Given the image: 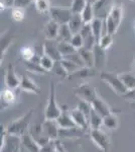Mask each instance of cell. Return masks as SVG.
I'll return each mask as SVG.
<instances>
[{
  "label": "cell",
  "mask_w": 135,
  "mask_h": 152,
  "mask_svg": "<svg viewBox=\"0 0 135 152\" xmlns=\"http://www.w3.org/2000/svg\"><path fill=\"white\" fill-rule=\"evenodd\" d=\"M122 18H123V5L120 2L114 3L110 7V10L107 13V16L104 18L106 34L114 36L118 31L120 24H121Z\"/></svg>",
  "instance_id": "6da1fadb"
},
{
  "label": "cell",
  "mask_w": 135,
  "mask_h": 152,
  "mask_svg": "<svg viewBox=\"0 0 135 152\" xmlns=\"http://www.w3.org/2000/svg\"><path fill=\"white\" fill-rule=\"evenodd\" d=\"M33 117V110H29L21 117L13 120L6 126V131L8 134L16 135L22 137L30 128V123Z\"/></svg>",
  "instance_id": "7a4b0ae2"
},
{
  "label": "cell",
  "mask_w": 135,
  "mask_h": 152,
  "mask_svg": "<svg viewBox=\"0 0 135 152\" xmlns=\"http://www.w3.org/2000/svg\"><path fill=\"white\" fill-rule=\"evenodd\" d=\"M22 139L20 136L8 134L6 127L1 124V147L0 152H20Z\"/></svg>",
  "instance_id": "3957f363"
},
{
  "label": "cell",
  "mask_w": 135,
  "mask_h": 152,
  "mask_svg": "<svg viewBox=\"0 0 135 152\" xmlns=\"http://www.w3.org/2000/svg\"><path fill=\"white\" fill-rule=\"evenodd\" d=\"M62 113V107L56 102V87L55 82H51L48 99L46 102L43 117L45 120H56Z\"/></svg>",
  "instance_id": "277c9868"
},
{
  "label": "cell",
  "mask_w": 135,
  "mask_h": 152,
  "mask_svg": "<svg viewBox=\"0 0 135 152\" xmlns=\"http://www.w3.org/2000/svg\"><path fill=\"white\" fill-rule=\"evenodd\" d=\"M99 76L102 79V81H104L107 85H109V87L116 94L120 95V96H123L128 91L123 84V82L120 79L119 74H117V73L109 72V71H101Z\"/></svg>",
  "instance_id": "5b68a950"
},
{
  "label": "cell",
  "mask_w": 135,
  "mask_h": 152,
  "mask_svg": "<svg viewBox=\"0 0 135 152\" xmlns=\"http://www.w3.org/2000/svg\"><path fill=\"white\" fill-rule=\"evenodd\" d=\"M89 136L93 143L103 152H109L111 147V139L109 134L103 129H94L89 131Z\"/></svg>",
  "instance_id": "8992f818"
},
{
  "label": "cell",
  "mask_w": 135,
  "mask_h": 152,
  "mask_svg": "<svg viewBox=\"0 0 135 152\" xmlns=\"http://www.w3.org/2000/svg\"><path fill=\"white\" fill-rule=\"evenodd\" d=\"M74 94L80 100H84L90 104H92L93 100L98 96L96 88L89 82H83L79 84L74 89Z\"/></svg>",
  "instance_id": "52a82bcc"
},
{
  "label": "cell",
  "mask_w": 135,
  "mask_h": 152,
  "mask_svg": "<svg viewBox=\"0 0 135 152\" xmlns=\"http://www.w3.org/2000/svg\"><path fill=\"white\" fill-rule=\"evenodd\" d=\"M51 19L55 20L60 26L62 24H68L71 18L73 15V12L71 8H64L60 6H51L50 11Z\"/></svg>",
  "instance_id": "ba28073f"
},
{
  "label": "cell",
  "mask_w": 135,
  "mask_h": 152,
  "mask_svg": "<svg viewBox=\"0 0 135 152\" xmlns=\"http://www.w3.org/2000/svg\"><path fill=\"white\" fill-rule=\"evenodd\" d=\"M4 83L7 88L13 90L17 89L20 85V77L16 74L13 64H9L7 66L5 75H4Z\"/></svg>",
  "instance_id": "9c48e42d"
},
{
  "label": "cell",
  "mask_w": 135,
  "mask_h": 152,
  "mask_svg": "<svg viewBox=\"0 0 135 152\" xmlns=\"http://www.w3.org/2000/svg\"><path fill=\"white\" fill-rule=\"evenodd\" d=\"M41 128H43V133L45 137H48L50 140L56 141L58 138L60 134V127L56 120H45L41 123Z\"/></svg>",
  "instance_id": "30bf717a"
},
{
  "label": "cell",
  "mask_w": 135,
  "mask_h": 152,
  "mask_svg": "<svg viewBox=\"0 0 135 152\" xmlns=\"http://www.w3.org/2000/svg\"><path fill=\"white\" fill-rule=\"evenodd\" d=\"M43 54L51 58L55 62L61 61L63 59V56L61 55L60 51H58V41L56 40H45V44H43Z\"/></svg>",
  "instance_id": "8fae6325"
},
{
  "label": "cell",
  "mask_w": 135,
  "mask_h": 152,
  "mask_svg": "<svg viewBox=\"0 0 135 152\" xmlns=\"http://www.w3.org/2000/svg\"><path fill=\"white\" fill-rule=\"evenodd\" d=\"M91 104H92V109L94 110L95 112H97L99 115H101L103 118L112 114L113 112H115V110L112 109L111 105L108 104L103 97L100 96L99 94H98V96L93 100V102Z\"/></svg>",
  "instance_id": "7c38bea8"
},
{
  "label": "cell",
  "mask_w": 135,
  "mask_h": 152,
  "mask_svg": "<svg viewBox=\"0 0 135 152\" xmlns=\"http://www.w3.org/2000/svg\"><path fill=\"white\" fill-rule=\"evenodd\" d=\"M71 117H72L74 123L79 128L85 130V131H90L89 127V118H88L82 111H80L78 107L70 110Z\"/></svg>",
  "instance_id": "4fadbf2b"
},
{
  "label": "cell",
  "mask_w": 135,
  "mask_h": 152,
  "mask_svg": "<svg viewBox=\"0 0 135 152\" xmlns=\"http://www.w3.org/2000/svg\"><path fill=\"white\" fill-rule=\"evenodd\" d=\"M58 123L60 129H70L75 128L76 124L74 123L72 117H71V113L68 110L67 105H62V113H61L60 117L56 120Z\"/></svg>",
  "instance_id": "5bb4252c"
},
{
  "label": "cell",
  "mask_w": 135,
  "mask_h": 152,
  "mask_svg": "<svg viewBox=\"0 0 135 152\" xmlns=\"http://www.w3.org/2000/svg\"><path fill=\"white\" fill-rule=\"evenodd\" d=\"M17 102V94L15 90L3 88L1 90V111L8 109L9 107L13 105Z\"/></svg>",
  "instance_id": "9a60e30c"
},
{
  "label": "cell",
  "mask_w": 135,
  "mask_h": 152,
  "mask_svg": "<svg viewBox=\"0 0 135 152\" xmlns=\"http://www.w3.org/2000/svg\"><path fill=\"white\" fill-rule=\"evenodd\" d=\"M19 88L22 91L29 92V94H40V88L38 87V85L29 76L25 74H22L20 76V85H19Z\"/></svg>",
  "instance_id": "2e32d148"
},
{
  "label": "cell",
  "mask_w": 135,
  "mask_h": 152,
  "mask_svg": "<svg viewBox=\"0 0 135 152\" xmlns=\"http://www.w3.org/2000/svg\"><path fill=\"white\" fill-rule=\"evenodd\" d=\"M94 53V67L96 69L102 70L106 66L107 63V51L100 47L99 45H96L93 49Z\"/></svg>",
  "instance_id": "e0dca14e"
},
{
  "label": "cell",
  "mask_w": 135,
  "mask_h": 152,
  "mask_svg": "<svg viewBox=\"0 0 135 152\" xmlns=\"http://www.w3.org/2000/svg\"><path fill=\"white\" fill-rule=\"evenodd\" d=\"M21 139H22V146H24V148L28 152H43V147L33 138L29 131L26 132L21 137Z\"/></svg>",
  "instance_id": "ac0fdd59"
},
{
  "label": "cell",
  "mask_w": 135,
  "mask_h": 152,
  "mask_svg": "<svg viewBox=\"0 0 135 152\" xmlns=\"http://www.w3.org/2000/svg\"><path fill=\"white\" fill-rule=\"evenodd\" d=\"M87 133H88L87 131L79 128V127H75V128H70V129H60L58 138L78 139V138H81V137L86 136Z\"/></svg>",
  "instance_id": "d6986e66"
},
{
  "label": "cell",
  "mask_w": 135,
  "mask_h": 152,
  "mask_svg": "<svg viewBox=\"0 0 135 152\" xmlns=\"http://www.w3.org/2000/svg\"><path fill=\"white\" fill-rule=\"evenodd\" d=\"M97 75L96 68H90V67H81L79 70L74 72L73 74L69 75L67 79L73 80V79H88V78H93Z\"/></svg>",
  "instance_id": "ffe728a7"
},
{
  "label": "cell",
  "mask_w": 135,
  "mask_h": 152,
  "mask_svg": "<svg viewBox=\"0 0 135 152\" xmlns=\"http://www.w3.org/2000/svg\"><path fill=\"white\" fill-rule=\"evenodd\" d=\"M58 31H60V24L53 19L48 21L43 28V34L46 40H58Z\"/></svg>",
  "instance_id": "44dd1931"
},
{
  "label": "cell",
  "mask_w": 135,
  "mask_h": 152,
  "mask_svg": "<svg viewBox=\"0 0 135 152\" xmlns=\"http://www.w3.org/2000/svg\"><path fill=\"white\" fill-rule=\"evenodd\" d=\"M103 127L108 131H116L119 128V117L116 111L103 118Z\"/></svg>",
  "instance_id": "7402d4cb"
},
{
  "label": "cell",
  "mask_w": 135,
  "mask_h": 152,
  "mask_svg": "<svg viewBox=\"0 0 135 152\" xmlns=\"http://www.w3.org/2000/svg\"><path fill=\"white\" fill-rule=\"evenodd\" d=\"M91 28H92V33L94 35L97 44H99L100 39L102 38L103 29H105V24H104V19L101 18H96L91 23Z\"/></svg>",
  "instance_id": "603a6c76"
},
{
  "label": "cell",
  "mask_w": 135,
  "mask_h": 152,
  "mask_svg": "<svg viewBox=\"0 0 135 152\" xmlns=\"http://www.w3.org/2000/svg\"><path fill=\"white\" fill-rule=\"evenodd\" d=\"M84 20H83L82 16L79 13H73L72 18H71L70 21H69V26H70L71 31H73L74 35L76 34H80L81 29H82L83 26H84Z\"/></svg>",
  "instance_id": "cb8c5ba5"
},
{
  "label": "cell",
  "mask_w": 135,
  "mask_h": 152,
  "mask_svg": "<svg viewBox=\"0 0 135 152\" xmlns=\"http://www.w3.org/2000/svg\"><path fill=\"white\" fill-rule=\"evenodd\" d=\"M89 127L90 130L103 128V117L98 114L97 112H95L93 109L89 116Z\"/></svg>",
  "instance_id": "d4e9b609"
},
{
  "label": "cell",
  "mask_w": 135,
  "mask_h": 152,
  "mask_svg": "<svg viewBox=\"0 0 135 152\" xmlns=\"http://www.w3.org/2000/svg\"><path fill=\"white\" fill-rule=\"evenodd\" d=\"M40 57L34 58L32 61H29V62H25V67L29 72L35 73V74H46V71L43 69L40 64Z\"/></svg>",
  "instance_id": "484cf974"
},
{
  "label": "cell",
  "mask_w": 135,
  "mask_h": 152,
  "mask_svg": "<svg viewBox=\"0 0 135 152\" xmlns=\"http://www.w3.org/2000/svg\"><path fill=\"white\" fill-rule=\"evenodd\" d=\"M78 52L80 53L81 57H82L83 61H84V64L86 67L90 68H95L94 67V53L93 50H88V49L82 48L80 50H78Z\"/></svg>",
  "instance_id": "4316f807"
},
{
  "label": "cell",
  "mask_w": 135,
  "mask_h": 152,
  "mask_svg": "<svg viewBox=\"0 0 135 152\" xmlns=\"http://www.w3.org/2000/svg\"><path fill=\"white\" fill-rule=\"evenodd\" d=\"M119 77L123 82L127 90H131L135 88V73L131 72H123L119 73Z\"/></svg>",
  "instance_id": "83f0119b"
},
{
  "label": "cell",
  "mask_w": 135,
  "mask_h": 152,
  "mask_svg": "<svg viewBox=\"0 0 135 152\" xmlns=\"http://www.w3.org/2000/svg\"><path fill=\"white\" fill-rule=\"evenodd\" d=\"M74 34L71 31L69 24H62L60 26V31H58V42H69L70 43L71 40L73 39Z\"/></svg>",
  "instance_id": "f1b7e54d"
},
{
  "label": "cell",
  "mask_w": 135,
  "mask_h": 152,
  "mask_svg": "<svg viewBox=\"0 0 135 152\" xmlns=\"http://www.w3.org/2000/svg\"><path fill=\"white\" fill-rule=\"evenodd\" d=\"M83 20L85 23H91L93 20L96 18V14L94 10V6L91 5V4H87V6L84 8V10L81 13Z\"/></svg>",
  "instance_id": "f546056e"
},
{
  "label": "cell",
  "mask_w": 135,
  "mask_h": 152,
  "mask_svg": "<svg viewBox=\"0 0 135 152\" xmlns=\"http://www.w3.org/2000/svg\"><path fill=\"white\" fill-rule=\"evenodd\" d=\"M58 51H60L61 55L63 56V58L77 52V50H76L72 46V44L69 43V42H58Z\"/></svg>",
  "instance_id": "4dcf8cb0"
},
{
  "label": "cell",
  "mask_w": 135,
  "mask_h": 152,
  "mask_svg": "<svg viewBox=\"0 0 135 152\" xmlns=\"http://www.w3.org/2000/svg\"><path fill=\"white\" fill-rule=\"evenodd\" d=\"M34 6L35 9L40 13L45 14V13H50L51 5L50 0H34Z\"/></svg>",
  "instance_id": "1f68e13d"
},
{
  "label": "cell",
  "mask_w": 135,
  "mask_h": 152,
  "mask_svg": "<svg viewBox=\"0 0 135 152\" xmlns=\"http://www.w3.org/2000/svg\"><path fill=\"white\" fill-rule=\"evenodd\" d=\"M20 56L21 58L24 60V62H29V61H32L34 58L36 57L35 51L32 47L30 46H24L20 49Z\"/></svg>",
  "instance_id": "d6a6232c"
},
{
  "label": "cell",
  "mask_w": 135,
  "mask_h": 152,
  "mask_svg": "<svg viewBox=\"0 0 135 152\" xmlns=\"http://www.w3.org/2000/svg\"><path fill=\"white\" fill-rule=\"evenodd\" d=\"M13 42V36L9 33H6L1 38V59H3L7 49L10 47L11 43Z\"/></svg>",
  "instance_id": "836d02e7"
},
{
  "label": "cell",
  "mask_w": 135,
  "mask_h": 152,
  "mask_svg": "<svg viewBox=\"0 0 135 152\" xmlns=\"http://www.w3.org/2000/svg\"><path fill=\"white\" fill-rule=\"evenodd\" d=\"M61 63H62L63 67L65 68V70H66V72H67L68 76L73 74L74 72H76V71L79 70L81 68L80 66L77 65L76 63H74V62H72V61L68 60V59H65V58H63L62 60H61Z\"/></svg>",
  "instance_id": "e575fe53"
},
{
  "label": "cell",
  "mask_w": 135,
  "mask_h": 152,
  "mask_svg": "<svg viewBox=\"0 0 135 152\" xmlns=\"http://www.w3.org/2000/svg\"><path fill=\"white\" fill-rule=\"evenodd\" d=\"M55 61L53 60L51 58H50L48 56H46L43 54V56H40V64L41 67L45 69L46 72H50V71H53V68L55 66Z\"/></svg>",
  "instance_id": "d590c367"
},
{
  "label": "cell",
  "mask_w": 135,
  "mask_h": 152,
  "mask_svg": "<svg viewBox=\"0 0 135 152\" xmlns=\"http://www.w3.org/2000/svg\"><path fill=\"white\" fill-rule=\"evenodd\" d=\"M113 36L110 35V34H104V35L102 36V38L100 39V42L98 45L100 46L102 49H104V50H109L110 48H111V46L113 45Z\"/></svg>",
  "instance_id": "8d00e7d4"
},
{
  "label": "cell",
  "mask_w": 135,
  "mask_h": 152,
  "mask_svg": "<svg viewBox=\"0 0 135 152\" xmlns=\"http://www.w3.org/2000/svg\"><path fill=\"white\" fill-rule=\"evenodd\" d=\"M87 1L86 0H73L72 5H71V10L73 13H79L81 14L84 8L87 6Z\"/></svg>",
  "instance_id": "74e56055"
},
{
  "label": "cell",
  "mask_w": 135,
  "mask_h": 152,
  "mask_svg": "<svg viewBox=\"0 0 135 152\" xmlns=\"http://www.w3.org/2000/svg\"><path fill=\"white\" fill-rule=\"evenodd\" d=\"M24 18H25V12L22 8H17V7H13L11 8V18L15 23H20L22 21Z\"/></svg>",
  "instance_id": "f35d334b"
},
{
  "label": "cell",
  "mask_w": 135,
  "mask_h": 152,
  "mask_svg": "<svg viewBox=\"0 0 135 152\" xmlns=\"http://www.w3.org/2000/svg\"><path fill=\"white\" fill-rule=\"evenodd\" d=\"M70 43L72 44V46L77 51L82 48H84V39H83V37L81 34H76V35H74L73 39L71 40Z\"/></svg>",
  "instance_id": "ab89813d"
},
{
  "label": "cell",
  "mask_w": 135,
  "mask_h": 152,
  "mask_svg": "<svg viewBox=\"0 0 135 152\" xmlns=\"http://www.w3.org/2000/svg\"><path fill=\"white\" fill-rule=\"evenodd\" d=\"M53 71L56 75H58V77H61L62 79L68 78V74H67V72H66L65 68L63 67L61 61H58V62L55 63V66H53Z\"/></svg>",
  "instance_id": "60d3db41"
},
{
  "label": "cell",
  "mask_w": 135,
  "mask_h": 152,
  "mask_svg": "<svg viewBox=\"0 0 135 152\" xmlns=\"http://www.w3.org/2000/svg\"><path fill=\"white\" fill-rule=\"evenodd\" d=\"M76 107H78L80 111H82L86 116L89 118L90 113H91V111H92V104H91L90 102H84V100H80L79 104H78V105Z\"/></svg>",
  "instance_id": "b9f144b4"
},
{
  "label": "cell",
  "mask_w": 135,
  "mask_h": 152,
  "mask_svg": "<svg viewBox=\"0 0 135 152\" xmlns=\"http://www.w3.org/2000/svg\"><path fill=\"white\" fill-rule=\"evenodd\" d=\"M31 2H33V0H15V2H14V7L24 9L25 7H27Z\"/></svg>",
  "instance_id": "7bdbcfd3"
},
{
  "label": "cell",
  "mask_w": 135,
  "mask_h": 152,
  "mask_svg": "<svg viewBox=\"0 0 135 152\" xmlns=\"http://www.w3.org/2000/svg\"><path fill=\"white\" fill-rule=\"evenodd\" d=\"M14 2H15V0H0V6H1V9L13 8Z\"/></svg>",
  "instance_id": "ee69618b"
},
{
  "label": "cell",
  "mask_w": 135,
  "mask_h": 152,
  "mask_svg": "<svg viewBox=\"0 0 135 152\" xmlns=\"http://www.w3.org/2000/svg\"><path fill=\"white\" fill-rule=\"evenodd\" d=\"M122 97H123L124 99L128 100V102H135V88H134V89L128 90V91H127Z\"/></svg>",
  "instance_id": "f6af8a7d"
},
{
  "label": "cell",
  "mask_w": 135,
  "mask_h": 152,
  "mask_svg": "<svg viewBox=\"0 0 135 152\" xmlns=\"http://www.w3.org/2000/svg\"><path fill=\"white\" fill-rule=\"evenodd\" d=\"M86 1H87V3H88V4H91V5H94V4L97 3V2L99 1V0H86Z\"/></svg>",
  "instance_id": "bcb514c9"
},
{
  "label": "cell",
  "mask_w": 135,
  "mask_h": 152,
  "mask_svg": "<svg viewBox=\"0 0 135 152\" xmlns=\"http://www.w3.org/2000/svg\"><path fill=\"white\" fill-rule=\"evenodd\" d=\"M130 107H131L132 110H134V111H135V102H130Z\"/></svg>",
  "instance_id": "7dc6e473"
},
{
  "label": "cell",
  "mask_w": 135,
  "mask_h": 152,
  "mask_svg": "<svg viewBox=\"0 0 135 152\" xmlns=\"http://www.w3.org/2000/svg\"><path fill=\"white\" fill-rule=\"evenodd\" d=\"M133 70H134V73H135V57H134V60H133Z\"/></svg>",
  "instance_id": "c3c4849f"
},
{
  "label": "cell",
  "mask_w": 135,
  "mask_h": 152,
  "mask_svg": "<svg viewBox=\"0 0 135 152\" xmlns=\"http://www.w3.org/2000/svg\"><path fill=\"white\" fill-rule=\"evenodd\" d=\"M33 1H34V0H33Z\"/></svg>",
  "instance_id": "681fc988"
}]
</instances>
